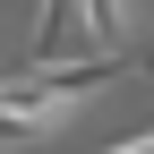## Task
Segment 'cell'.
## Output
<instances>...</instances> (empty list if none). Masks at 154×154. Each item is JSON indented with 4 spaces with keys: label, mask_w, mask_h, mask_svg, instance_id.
<instances>
[{
    "label": "cell",
    "mask_w": 154,
    "mask_h": 154,
    "mask_svg": "<svg viewBox=\"0 0 154 154\" xmlns=\"http://www.w3.org/2000/svg\"><path fill=\"white\" fill-rule=\"evenodd\" d=\"M103 154H154V128H137V137H111Z\"/></svg>",
    "instance_id": "obj_4"
},
{
    "label": "cell",
    "mask_w": 154,
    "mask_h": 154,
    "mask_svg": "<svg viewBox=\"0 0 154 154\" xmlns=\"http://www.w3.org/2000/svg\"><path fill=\"white\" fill-rule=\"evenodd\" d=\"M86 0H34V60H51V51H77L86 43Z\"/></svg>",
    "instance_id": "obj_2"
},
{
    "label": "cell",
    "mask_w": 154,
    "mask_h": 154,
    "mask_svg": "<svg viewBox=\"0 0 154 154\" xmlns=\"http://www.w3.org/2000/svg\"><path fill=\"white\" fill-rule=\"evenodd\" d=\"M69 111H77V94H51L34 69L0 77V146H34V137H51V128H69Z\"/></svg>",
    "instance_id": "obj_1"
},
{
    "label": "cell",
    "mask_w": 154,
    "mask_h": 154,
    "mask_svg": "<svg viewBox=\"0 0 154 154\" xmlns=\"http://www.w3.org/2000/svg\"><path fill=\"white\" fill-rule=\"evenodd\" d=\"M86 43H103V51H128V34H137V9L128 0H86Z\"/></svg>",
    "instance_id": "obj_3"
}]
</instances>
